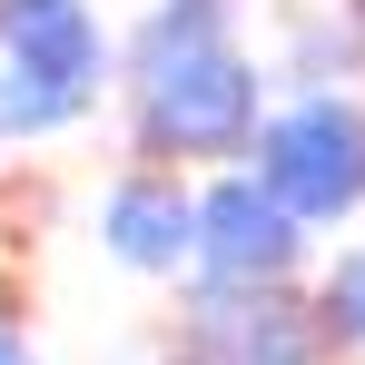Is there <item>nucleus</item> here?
I'll use <instances>...</instances> for the list:
<instances>
[{
    "label": "nucleus",
    "instance_id": "nucleus-6",
    "mask_svg": "<svg viewBox=\"0 0 365 365\" xmlns=\"http://www.w3.org/2000/svg\"><path fill=\"white\" fill-rule=\"evenodd\" d=\"M99 237L128 267H178V257H197V197H178L168 178H119L99 207Z\"/></svg>",
    "mask_w": 365,
    "mask_h": 365
},
{
    "label": "nucleus",
    "instance_id": "nucleus-2",
    "mask_svg": "<svg viewBox=\"0 0 365 365\" xmlns=\"http://www.w3.org/2000/svg\"><path fill=\"white\" fill-rule=\"evenodd\" d=\"M257 178L277 187L297 217H346L365 197V119L346 99H297L287 119L257 128Z\"/></svg>",
    "mask_w": 365,
    "mask_h": 365
},
{
    "label": "nucleus",
    "instance_id": "nucleus-1",
    "mask_svg": "<svg viewBox=\"0 0 365 365\" xmlns=\"http://www.w3.org/2000/svg\"><path fill=\"white\" fill-rule=\"evenodd\" d=\"M138 119H148V148H178V158H237L257 138V69L217 40H187V50H158L138 60Z\"/></svg>",
    "mask_w": 365,
    "mask_h": 365
},
{
    "label": "nucleus",
    "instance_id": "nucleus-10",
    "mask_svg": "<svg viewBox=\"0 0 365 365\" xmlns=\"http://www.w3.org/2000/svg\"><path fill=\"white\" fill-rule=\"evenodd\" d=\"M356 30H365V0H356Z\"/></svg>",
    "mask_w": 365,
    "mask_h": 365
},
{
    "label": "nucleus",
    "instance_id": "nucleus-8",
    "mask_svg": "<svg viewBox=\"0 0 365 365\" xmlns=\"http://www.w3.org/2000/svg\"><path fill=\"white\" fill-rule=\"evenodd\" d=\"M336 336H365V257H346L336 277H326V306H316Z\"/></svg>",
    "mask_w": 365,
    "mask_h": 365
},
{
    "label": "nucleus",
    "instance_id": "nucleus-7",
    "mask_svg": "<svg viewBox=\"0 0 365 365\" xmlns=\"http://www.w3.org/2000/svg\"><path fill=\"white\" fill-rule=\"evenodd\" d=\"M89 109V89H60V79H40V69H0V138H40V128H60Z\"/></svg>",
    "mask_w": 365,
    "mask_h": 365
},
{
    "label": "nucleus",
    "instance_id": "nucleus-9",
    "mask_svg": "<svg viewBox=\"0 0 365 365\" xmlns=\"http://www.w3.org/2000/svg\"><path fill=\"white\" fill-rule=\"evenodd\" d=\"M0 365H30V346H20V326H0Z\"/></svg>",
    "mask_w": 365,
    "mask_h": 365
},
{
    "label": "nucleus",
    "instance_id": "nucleus-4",
    "mask_svg": "<svg viewBox=\"0 0 365 365\" xmlns=\"http://www.w3.org/2000/svg\"><path fill=\"white\" fill-rule=\"evenodd\" d=\"M0 50H10V69H40L60 89H89L99 79V20L79 0H0Z\"/></svg>",
    "mask_w": 365,
    "mask_h": 365
},
{
    "label": "nucleus",
    "instance_id": "nucleus-5",
    "mask_svg": "<svg viewBox=\"0 0 365 365\" xmlns=\"http://www.w3.org/2000/svg\"><path fill=\"white\" fill-rule=\"evenodd\" d=\"M197 336H207V356L227 365H306V346H316V326H297V306L257 297V287H207V316H197Z\"/></svg>",
    "mask_w": 365,
    "mask_h": 365
},
{
    "label": "nucleus",
    "instance_id": "nucleus-3",
    "mask_svg": "<svg viewBox=\"0 0 365 365\" xmlns=\"http://www.w3.org/2000/svg\"><path fill=\"white\" fill-rule=\"evenodd\" d=\"M297 227L306 217L267 178H217L197 197V257H207V277H227V287H277V277L297 267Z\"/></svg>",
    "mask_w": 365,
    "mask_h": 365
}]
</instances>
